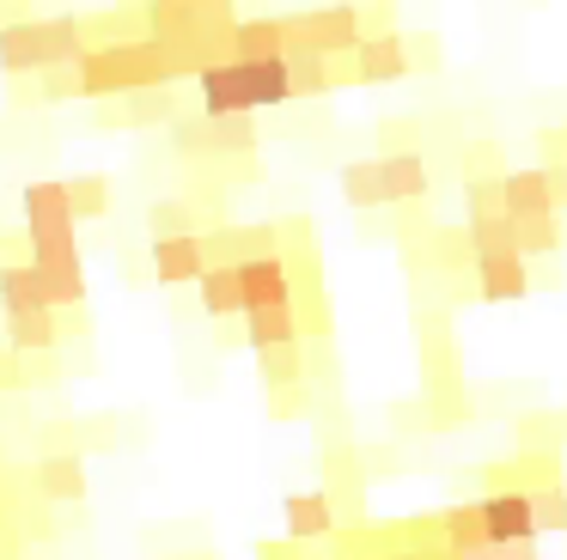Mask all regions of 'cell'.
I'll use <instances>...</instances> for the list:
<instances>
[{
    "mask_svg": "<svg viewBox=\"0 0 567 560\" xmlns=\"http://www.w3.org/2000/svg\"><path fill=\"white\" fill-rule=\"evenodd\" d=\"M74 226L80 219H74V201H68V183H25V256L50 280L55 311L86 304V268H80Z\"/></svg>",
    "mask_w": 567,
    "mask_h": 560,
    "instance_id": "cell-1",
    "label": "cell"
},
{
    "mask_svg": "<svg viewBox=\"0 0 567 560\" xmlns=\"http://www.w3.org/2000/svg\"><path fill=\"white\" fill-rule=\"evenodd\" d=\"M196 97L208 116H238V110H281L293 104V73H287V55H220L196 73Z\"/></svg>",
    "mask_w": 567,
    "mask_h": 560,
    "instance_id": "cell-2",
    "label": "cell"
},
{
    "mask_svg": "<svg viewBox=\"0 0 567 560\" xmlns=\"http://www.w3.org/2000/svg\"><path fill=\"white\" fill-rule=\"evenodd\" d=\"M147 85H177V61L159 37H123V43H92L80 55V97L104 104L123 92H147Z\"/></svg>",
    "mask_w": 567,
    "mask_h": 560,
    "instance_id": "cell-3",
    "label": "cell"
},
{
    "mask_svg": "<svg viewBox=\"0 0 567 560\" xmlns=\"http://www.w3.org/2000/svg\"><path fill=\"white\" fill-rule=\"evenodd\" d=\"M86 24H80V12H55V19H13L0 24V73L7 80H19V73H38L50 68V61H80L86 55Z\"/></svg>",
    "mask_w": 567,
    "mask_h": 560,
    "instance_id": "cell-4",
    "label": "cell"
},
{
    "mask_svg": "<svg viewBox=\"0 0 567 560\" xmlns=\"http://www.w3.org/2000/svg\"><path fill=\"white\" fill-rule=\"evenodd\" d=\"M367 37L354 0H330V7L287 12V49H323V55H354V43Z\"/></svg>",
    "mask_w": 567,
    "mask_h": 560,
    "instance_id": "cell-5",
    "label": "cell"
},
{
    "mask_svg": "<svg viewBox=\"0 0 567 560\" xmlns=\"http://www.w3.org/2000/svg\"><path fill=\"white\" fill-rule=\"evenodd\" d=\"M415 68L409 61V37L396 31H367L354 43V55H348V73H354V85H391V80H403V73Z\"/></svg>",
    "mask_w": 567,
    "mask_h": 560,
    "instance_id": "cell-6",
    "label": "cell"
},
{
    "mask_svg": "<svg viewBox=\"0 0 567 560\" xmlns=\"http://www.w3.org/2000/svg\"><path fill=\"white\" fill-rule=\"evenodd\" d=\"M238 287H245V311L299 299V274H293V262H287V250H257V256H245V262H238Z\"/></svg>",
    "mask_w": 567,
    "mask_h": 560,
    "instance_id": "cell-7",
    "label": "cell"
},
{
    "mask_svg": "<svg viewBox=\"0 0 567 560\" xmlns=\"http://www.w3.org/2000/svg\"><path fill=\"white\" fill-rule=\"evenodd\" d=\"M470 268H476L482 304H513L530 292V256L525 250H482V256H470Z\"/></svg>",
    "mask_w": 567,
    "mask_h": 560,
    "instance_id": "cell-8",
    "label": "cell"
},
{
    "mask_svg": "<svg viewBox=\"0 0 567 560\" xmlns=\"http://www.w3.org/2000/svg\"><path fill=\"white\" fill-rule=\"evenodd\" d=\"M482 506V530L488 542H537V506H530V487H494Z\"/></svg>",
    "mask_w": 567,
    "mask_h": 560,
    "instance_id": "cell-9",
    "label": "cell"
},
{
    "mask_svg": "<svg viewBox=\"0 0 567 560\" xmlns=\"http://www.w3.org/2000/svg\"><path fill=\"white\" fill-rule=\"evenodd\" d=\"M202 268H208V238H202V231L153 238V280H159V287H196Z\"/></svg>",
    "mask_w": 567,
    "mask_h": 560,
    "instance_id": "cell-10",
    "label": "cell"
},
{
    "mask_svg": "<svg viewBox=\"0 0 567 560\" xmlns=\"http://www.w3.org/2000/svg\"><path fill=\"white\" fill-rule=\"evenodd\" d=\"M50 304V280L31 256H0V311H43Z\"/></svg>",
    "mask_w": 567,
    "mask_h": 560,
    "instance_id": "cell-11",
    "label": "cell"
},
{
    "mask_svg": "<svg viewBox=\"0 0 567 560\" xmlns=\"http://www.w3.org/2000/svg\"><path fill=\"white\" fill-rule=\"evenodd\" d=\"M111 110H99V122L111 128H147V122H172L177 116V97L172 85H147V92H123V97H104Z\"/></svg>",
    "mask_w": 567,
    "mask_h": 560,
    "instance_id": "cell-12",
    "label": "cell"
},
{
    "mask_svg": "<svg viewBox=\"0 0 567 560\" xmlns=\"http://www.w3.org/2000/svg\"><path fill=\"white\" fill-rule=\"evenodd\" d=\"M501 207L513 219H537V214H555V183L543 165H525V170H506L501 177Z\"/></svg>",
    "mask_w": 567,
    "mask_h": 560,
    "instance_id": "cell-13",
    "label": "cell"
},
{
    "mask_svg": "<svg viewBox=\"0 0 567 560\" xmlns=\"http://www.w3.org/2000/svg\"><path fill=\"white\" fill-rule=\"evenodd\" d=\"M31 487H38V499H50V506H80V499H86V463H80L74 450H50V457L38 463V475H31Z\"/></svg>",
    "mask_w": 567,
    "mask_h": 560,
    "instance_id": "cell-14",
    "label": "cell"
},
{
    "mask_svg": "<svg viewBox=\"0 0 567 560\" xmlns=\"http://www.w3.org/2000/svg\"><path fill=\"white\" fill-rule=\"evenodd\" d=\"M379 177H384V201L391 207H409L427 195V158L415 153V146H396V153H379Z\"/></svg>",
    "mask_w": 567,
    "mask_h": 560,
    "instance_id": "cell-15",
    "label": "cell"
},
{
    "mask_svg": "<svg viewBox=\"0 0 567 560\" xmlns=\"http://www.w3.org/2000/svg\"><path fill=\"white\" fill-rule=\"evenodd\" d=\"M281 518H287V542H330L336 536V499L323 494H287V506H281Z\"/></svg>",
    "mask_w": 567,
    "mask_h": 560,
    "instance_id": "cell-16",
    "label": "cell"
},
{
    "mask_svg": "<svg viewBox=\"0 0 567 560\" xmlns=\"http://www.w3.org/2000/svg\"><path fill=\"white\" fill-rule=\"evenodd\" d=\"M7 341H13L19 353H55L68 341L62 311H55V304H43V311H13L7 317Z\"/></svg>",
    "mask_w": 567,
    "mask_h": 560,
    "instance_id": "cell-17",
    "label": "cell"
},
{
    "mask_svg": "<svg viewBox=\"0 0 567 560\" xmlns=\"http://www.w3.org/2000/svg\"><path fill=\"white\" fill-rule=\"evenodd\" d=\"M245 341L250 353L257 348H275V341H306V323H299V304H257V311H245Z\"/></svg>",
    "mask_w": 567,
    "mask_h": 560,
    "instance_id": "cell-18",
    "label": "cell"
},
{
    "mask_svg": "<svg viewBox=\"0 0 567 560\" xmlns=\"http://www.w3.org/2000/svg\"><path fill=\"white\" fill-rule=\"evenodd\" d=\"M196 299L208 317H245V287H238V262H208L196 280Z\"/></svg>",
    "mask_w": 567,
    "mask_h": 560,
    "instance_id": "cell-19",
    "label": "cell"
},
{
    "mask_svg": "<svg viewBox=\"0 0 567 560\" xmlns=\"http://www.w3.org/2000/svg\"><path fill=\"white\" fill-rule=\"evenodd\" d=\"M233 55H287V12H262V19L233 24Z\"/></svg>",
    "mask_w": 567,
    "mask_h": 560,
    "instance_id": "cell-20",
    "label": "cell"
},
{
    "mask_svg": "<svg viewBox=\"0 0 567 560\" xmlns=\"http://www.w3.org/2000/svg\"><path fill=\"white\" fill-rule=\"evenodd\" d=\"M488 542V530H482V506H445L440 511V548L445 554H470V548H482Z\"/></svg>",
    "mask_w": 567,
    "mask_h": 560,
    "instance_id": "cell-21",
    "label": "cell"
},
{
    "mask_svg": "<svg viewBox=\"0 0 567 560\" xmlns=\"http://www.w3.org/2000/svg\"><path fill=\"white\" fill-rule=\"evenodd\" d=\"M257 365H262V384H269V390H299V384H306V353H299V341L257 348Z\"/></svg>",
    "mask_w": 567,
    "mask_h": 560,
    "instance_id": "cell-22",
    "label": "cell"
},
{
    "mask_svg": "<svg viewBox=\"0 0 567 560\" xmlns=\"http://www.w3.org/2000/svg\"><path fill=\"white\" fill-rule=\"evenodd\" d=\"M342 195H348V207H391V201H384L379 158H348V165H342Z\"/></svg>",
    "mask_w": 567,
    "mask_h": 560,
    "instance_id": "cell-23",
    "label": "cell"
},
{
    "mask_svg": "<svg viewBox=\"0 0 567 560\" xmlns=\"http://www.w3.org/2000/svg\"><path fill=\"white\" fill-rule=\"evenodd\" d=\"M38 97L43 104H68V97H80V61H50V68H38Z\"/></svg>",
    "mask_w": 567,
    "mask_h": 560,
    "instance_id": "cell-24",
    "label": "cell"
},
{
    "mask_svg": "<svg viewBox=\"0 0 567 560\" xmlns=\"http://www.w3.org/2000/svg\"><path fill=\"white\" fill-rule=\"evenodd\" d=\"M513 226H518V250H525V256H549V250H561V219H555V214L513 219Z\"/></svg>",
    "mask_w": 567,
    "mask_h": 560,
    "instance_id": "cell-25",
    "label": "cell"
},
{
    "mask_svg": "<svg viewBox=\"0 0 567 560\" xmlns=\"http://www.w3.org/2000/svg\"><path fill=\"white\" fill-rule=\"evenodd\" d=\"M68 201H74V219H104L111 214V183L104 177H74L68 183Z\"/></svg>",
    "mask_w": 567,
    "mask_h": 560,
    "instance_id": "cell-26",
    "label": "cell"
},
{
    "mask_svg": "<svg viewBox=\"0 0 567 560\" xmlns=\"http://www.w3.org/2000/svg\"><path fill=\"white\" fill-rule=\"evenodd\" d=\"M530 506H537V536H549V530H567V487H561V481H543V487H530Z\"/></svg>",
    "mask_w": 567,
    "mask_h": 560,
    "instance_id": "cell-27",
    "label": "cell"
},
{
    "mask_svg": "<svg viewBox=\"0 0 567 560\" xmlns=\"http://www.w3.org/2000/svg\"><path fill=\"white\" fill-rule=\"evenodd\" d=\"M147 231L153 238H177V231H202V226H196V207L189 201H159L147 214Z\"/></svg>",
    "mask_w": 567,
    "mask_h": 560,
    "instance_id": "cell-28",
    "label": "cell"
},
{
    "mask_svg": "<svg viewBox=\"0 0 567 560\" xmlns=\"http://www.w3.org/2000/svg\"><path fill=\"white\" fill-rule=\"evenodd\" d=\"M55 377H62V360H55V353H25V390L55 384Z\"/></svg>",
    "mask_w": 567,
    "mask_h": 560,
    "instance_id": "cell-29",
    "label": "cell"
},
{
    "mask_svg": "<svg viewBox=\"0 0 567 560\" xmlns=\"http://www.w3.org/2000/svg\"><path fill=\"white\" fill-rule=\"evenodd\" d=\"M0 390H25V353H19L13 341L0 348Z\"/></svg>",
    "mask_w": 567,
    "mask_h": 560,
    "instance_id": "cell-30",
    "label": "cell"
},
{
    "mask_svg": "<svg viewBox=\"0 0 567 560\" xmlns=\"http://www.w3.org/2000/svg\"><path fill=\"white\" fill-rule=\"evenodd\" d=\"M13 19H31V0H0V24H13Z\"/></svg>",
    "mask_w": 567,
    "mask_h": 560,
    "instance_id": "cell-31",
    "label": "cell"
},
{
    "mask_svg": "<svg viewBox=\"0 0 567 560\" xmlns=\"http://www.w3.org/2000/svg\"><path fill=\"white\" fill-rule=\"evenodd\" d=\"M184 560H208V554H184Z\"/></svg>",
    "mask_w": 567,
    "mask_h": 560,
    "instance_id": "cell-32",
    "label": "cell"
}]
</instances>
